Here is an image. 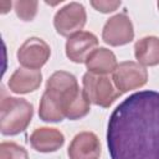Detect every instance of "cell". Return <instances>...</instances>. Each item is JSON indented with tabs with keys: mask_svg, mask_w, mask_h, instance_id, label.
Returning a JSON list of instances; mask_svg holds the SVG:
<instances>
[{
	"mask_svg": "<svg viewBox=\"0 0 159 159\" xmlns=\"http://www.w3.org/2000/svg\"><path fill=\"white\" fill-rule=\"evenodd\" d=\"M106 137L111 159H159V92L139 91L123 99Z\"/></svg>",
	"mask_w": 159,
	"mask_h": 159,
	"instance_id": "1",
	"label": "cell"
},
{
	"mask_svg": "<svg viewBox=\"0 0 159 159\" xmlns=\"http://www.w3.org/2000/svg\"><path fill=\"white\" fill-rule=\"evenodd\" d=\"M34 106L25 98L2 97L0 104V132L2 135H17L30 124Z\"/></svg>",
	"mask_w": 159,
	"mask_h": 159,
	"instance_id": "2",
	"label": "cell"
},
{
	"mask_svg": "<svg viewBox=\"0 0 159 159\" xmlns=\"http://www.w3.org/2000/svg\"><path fill=\"white\" fill-rule=\"evenodd\" d=\"M82 83L83 91L88 97L89 102L102 108L111 107L122 94L116 88L112 80L104 75H94L87 72L83 75Z\"/></svg>",
	"mask_w": 159,
	"mask_h": 159,
	"instance_id": "3",
	"label": "cell"
},
{
	"mask_svg": "<svg viewBox=\"0 0 159 159\" xmlns=\"http://www.w3.org/2000/svg\"><path fill=\"white\" fill-rule=\"evenodd\" d=\"M87 21L86 9L82 4L72 1L57 10L53 16V26L58 35L71 37L72 35L82 31Z\"/></svg>",
	"mask_w": 159,
	"mask_h": 159,
	"instance_id": "4",
	"label": "cell"
},
{
	"mask_svg": "<svg viewBox=\"0 0 159 159\" xmlns=\"http://www.w3.org/2000/svg\"><path fill=\"white\" fill-rule=\"evenodd\" d=\"M112 81L120 93H125L143 87L148 82V71L138 62L124 61L118 63L113 72Z\"/></svg>",
	"mask_w": 159,
	"mask_h": 159,
	"instance_id": "5",
	"label": "cell"
},
{
	"mask_svg": "<svg viewBox=\"0 0 159 159\" xmlns=\"http://www.w3.org/2000/svg\"><path fill=\"white\" fill-rule=\"evenodd\" d=\"M134 39V27L124 12L109 17L102 30V40L109 46H124Z\"/></svg>",
	"mask_w": 159,
	"mask_h": 159,
	"instance_id": "6",
	"label": "cell"
},
{
	"mask_svg": "<svg viewBox=\"0 0 159 159\" xmlns=\"http://www.w3.org/2000/svg\"><path fill=\"white\" fill-rule=\"evenodd\" d=\"M17 61L25 68L40 70L51 56L48 43L40 37H29L17 50Z\"/></svg>",
	"mask_w": 159,
	"mask_h": 159,
	"instance_id": "7",
	"label": "cell"
},
{
	"mask_svg": "<svg viewBox=\"0 0 159 159\" xmlns=\"http://www.w3.org/2000/svg\"><path fill=\"white\" fill-rule=\"evenodd\" d=\"M98 39L89 31H80L66 41V56L75 63H84L88 56L97 48Z\"/></svg>",
	"mask_w": 159,
	"mask_h": 159,
	"instance_id": "8",
	"label": "cell"
},
{
	"mask_svg": "<svg viewBox=\"0 0 159 159\" xmlns=\"http://www.w3.org/2000/svg\"><path fill=\"white\" fill-rule=\"evenodd\" d=\"M101 153V142L93 132L76 134L67 149L70 159H99Z\"/></svg>",
	"mask_w": 159,
	"mask_h": 159,
	"instance_id": "9",
	"label": "cell"
},
{
	"mask_svg": "<svg viewBox=\"0 0 159 159\" xmlns=\"http://www.w3.org/2000/svg\"><path fill=\"white\" fill-rule=\"evenodd\" d=\"M31 147L40 153L57 152L65 144V135L57 128L40 127L36 128L30 135Z\"/></svg>",
	"mask_w": 159,
	"mask_h": 159,
	"instance_id": "10",
	"label": "cell"
},
{
	"mask_svg": "<svg viewBox=\"0 0 159 159\" xmlns=\"http://www.w3.org/2000/svg\"><path fill=\"white\" fill-rule=\"evenodd\" d=\"M42 83V73L40 70L20 67L14 71L7 81V87L16 94H27L36 91Z\"/></svg>",
	"mask_w": 159,
	"mask_h": 159,
	"instance_id": "11",
	"label": "cell"
},
{
	"mask_svg": "<svg viewBox=\"0 0 159 159\" xmlns=\"http://www.w3.org/2000/svg\"><path fill=\"white\" fill-rule=\"evenodd\" d=\"M65 117L70 120H77L86 117L91 111V102L84 91L77 87L62 98Z\"/></svg>",
	"mask_w": 159,
	"mask_h": 159,
	"instance_id": "12",
	"label": "cell"
},
{
	"mask_svg": "<svg viewBox=\"0 0 159 159\" xmlns=\"http://www.w3.org/2000/svg\"><path fill=\"white\" fill-rule=\"evenodd\" d=\"M84 63L88 72L104 76H107L108 73H113L118 66L116 55L106 47H97L88 56Z\"/></svg>",
	"mask_w": 159,
	"mask_h": 159,
	"instance_id": "13",
	"label": "cell"
},
{
	"mask_svg": "<svg viewBox=\"0 0 159 159\" xmlns=\"http://www.w3.org/2000/svg\"><path fill=\"white\" fill-rule=\"evenodd\" d=\"M134 56L142 66L159 65V37L144 36L134 43Z\"/></svg>",
	"mask_w": 159,
	"mask_h": 159,
	"instance_id": "14",
	"label": "cell"
},
{
	"mask_svg": "<svg viewBox=\"0 0 159 159\" xmlns=\"http://www.w3.org/2000/svg\"><path fill=\"white\" fill-rule=\"evenodd\" d=\"M39 117L41 120L48 122V123L62 122L66 117L63 113L61 98L57 97L56 94H53L52 92L45 89V92L41 97V101H40Z\"/></svg>",
	"mask_w": 159,
	"mask_h": 159,
	"instance_id": "15",
	"label": "cell"
},
{
	"mask_svg": "<svg viewBox=\"0 0 159 159\" xmlns=\"http://www.w3.org/2000/svg\"><path fill=\"white\" fill-rule=\"evenodd\" d=\"M77 87H78L77 78L72 73L66 71H56L46 81V91L52 92L53 94L60 97L61 101L63 96H66L68 92L73 91Z\"/></svg>",
	"mask_w": 159,
	"mask_h": 159,
	"instance_id": "16",
	"label": "cell"
},
{
	"mask_svg": "<svg viewBox=\"0 0 159 159\" xmlns=\"http://www.w3.org/2000/svg\"><path fill=\"white\" fill-rule=\"evenodd\" d=\"M39 2L35 0H19L14 2L16 16L22 21H32L37 14Z\"/></svg>",
	"mask_w": 159,
	"mask_h": 159,
	"instance_id": "17",
	"label": "cell"
},
{
	"mask_svg": "<svg viewBox=\"0 0 159 159\" xmlns=\"http://www.w3.org/2000/svg\"><path fill=\"white\" fill-rule=\"evenodd\" d=\"M0 159H29L26 149L14 142H2L0 144Z\"/></svg>",
	"mask_w": 159,
	"mask_h": 159,
	"instance_id": "18",
	"label": "cell"
},
{
	"mask_svg": "<svg viewBox=\"0 0 159 159\" xmlns=\"http://www.w3.org/2000/svg\"><path fill=\"white\" fill-rule=\"evenodd\" d=\"M120 4H122L120 1H113V0H93V1H91V6L102 14H109V12L116 11L120 6Z\"/></svg>",
	"mask_w": 159,
	"mask_h": 159,
	"instance_id": "19",
	"label": "cell"
},
{
	"mask_svg": "<svg viewBox=\"0 0 159 159\" xmlns=\"http://www.w3.org/2000/svg\"><path fill=\"white\" fill-rule=\"evenodd\" d=\"M12 5L14 4L11 1H0V12L1 14H6L11 9Z\"/></svg>",
	"mask_w": 159,
	"mask_h": 159,
	"instance_id": "20",
	"label": "cell"
},
{
	"mask_svg": "<svg viewBox=\"0 0 159 159\" xmlns=\"http://www.w3.org/2000/svg\"><path fill=\"white\" fill-rule=\"evenodd\" d=\"M157 6H158V10H159V1H158V4H157Z\"/></svg>",
	"mask_w": 159,
	"mask_h": 159,
	"instance_id": "21",
	"label": "cell"
}]
</instances>
